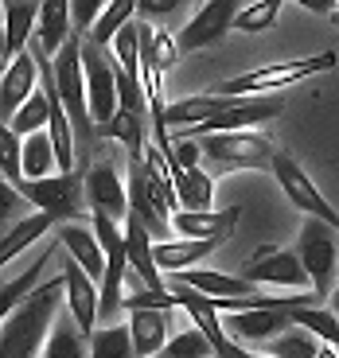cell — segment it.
I'll return each instance as SVG.
<instances>
[{
  "instance_id": "6da1fadb",
  "label": "cell",
  "mask_w": 339,
  "mask_h": 358,
  "mask_svg": "<svg viewBox=\"0 0 339 358\" xmlns=\"http://www.w3.org/2000/svg\"><path fill=\"white\" fill-rule=\"evenodd\" d=\"M63 292H67V277L59 273L51 285H39L16 312L4 315L0 358H43L47 339H51L55 323H59V300H63Z\"/></svg>"
},
{
  "instance_id": "7a4b0ae2",
  "label": "cell",
  "mask_w": 339,
  "mask_h": 358,
  "mask_svg": "<svg viewBox=\"0 0 339 358\" xmlns=\"http://www.w3.org/2000/svg\"><path fill=\"white\" fill-rule=\"evenodd\" d=\"M324 71H335V51H320V55H308V59H289V63H273V66H261V71L234 74L214 94H226V98H265V94L289 90L296 82L324 74Z\"/></svg>"
},
{
  "instance_id": "3957f363",
  "label": "cell",
  "mask_w": 339,
  "mask_h": 358,
  "mask_svg": "<svg viewBox=\"0 0 339 358\" xmlns=\"http://www.w3.org/2000/svg\"><path fill=\"white\" fill-rule=\"evenodd\" d=\"M203 148L211 176H226V171H273L277 148L273 141L258 133H214V136H195Z\"/></svg>"
},
{
  "instance_id": "277c9868",
  "label": "cell",
  "mask_w": 339,
  "mask_h": 358,
  "mask_svg": "<svg viewBox=\"0 0 339 358\" xmlns=\"http://www.w3.org/2000/svg\"><path fill=\"white\" fill-rule=\"evenodd\" d=\"M24 203H32L36 210L51 215L55 222H82L86 218V176L82 171H59L47 179H24L20 183Z\"/></svg>"
},
{
  "instance_id": "5b68a950",
  "label": "cell",
  "mask_w": 339,
  "mask_h": 358,
  "mask_svg": "<svg viewBox=\"0 0 339 358\" xmlns=\"http://www.w3.org/2000/svg\"><path fill=\"white\" fill-rule=\"evenodd\" d=\"M82 39L86 36H71L67 47L55 55V82H59V98H63L67 113H71L74 136L86 144H94L98 129L90 117V94H86V66H82Z\"/></svg>"
},
{
  "instance_id": "8992f818",
  "label": "cell",
  "mask_w": 339,
  "mask_h": 358,
  "mask_svg": "<svg viewBox=\"0 0 339 358\" xmlns=\"http://www.w3.org/2000/svg\"><path fill=\"white\" fill-rule=\"evenodd\" d=\"M296 253H300L304 268L312 277V296L316 300H331L335 273H339V230H331L320 218H304L300 238H296Z\"/></svg>"
},
{
  "instance_id": "52a82bcc",
  "label": "cell",
  "mask_w": 339,
  "mask_h": 358,
  "mask_svg": "<svg viewBox=\"0 0 339 358\" xmlns=\"http://www.w3.org/2000/svg\"><path fill=\"white\" fill-rule=\"evenodd\" d=\"M82 66H86V94H90V117L94 129L109 125L121 113V90H117V63L94 39H82Z\"/></svg>"
},
{
  "instance_id": "ba28073f",
  "label": "cell",
  "mask_w": 339,
  "mask_h": 358,
  "mask_svg": "<svg viewBox=\"0 0 339 358\" xmlns=\"http://www.w3.org/2000/svg\"><path fill=\"white\" fill-rule=\"evenodd\" d=\"M238 277H246L250 285H277V288H304V285H312V277H308L300 253L285 250V245H261V250H254L250 257L242 261Z\"/></svg>"
},
{
  "instance_id": "9c48e42d",
  "label": "cell",
  "mask_w": 339,
  "mask_h": 358,
  "mask_svg": "<svg viewBox=\"0 0 339 358\" xmlns=\"http://www.w3.org/2000/svg\"><path fill=\"white\" fill-rule=\"evenodd\" d=\"M273 176H277V183H281V191L293 199V206H300L308 218H320V222L331 226V230H339V210L320 195V187H316L308 176H304V168H300V164H296L289 152H277Z\"/></svg>"
},
{
  "instance_id": "30bf717a",
  "label": "cell",
  "mask_w": 339,
  "mask_h": 358,
  "mask_svg": "<svg viewBox=\"0 0 339 358\" xmlns=\"http://www.w3.org/2000/svg\"><path fill=\"white\" fill-rule=\"evenodd\" d=\"M238 0H207L203 8L195 12V16L188 20V24L179 27V55L188 51H203V47H214L219 39H226V31L234 27V20H238Z\"/></svg>"
},
{
  "instance_id": "8fae6325",
  "label": "cell",
  "mask_w": 339,
  "mask_h": 358,
  "mask_svg": "<svg viewBox=\"0 0 339 358\" xmlns=\"http://www.w3.org/2000/svg\"><path fill=\"white\" fill-rule=\"evenodd\" d=\"M82 176H86L90 215H109L113 222H125L133 206H129V187L117 176V164L113 160H98V164L90 160V168Z\"/></svg>"
},
{
  "instance_id": "7c38bea8",
  "label": "cell",
  "mask_w": 339,
  "mask_h": 358,
  "mask_svg": "<svg viewBox=\"0 0 339 358\" xmlns=\"http://www.w3.org/2000/svg\"><path fill=\"white\" fill-rule=\"evenodd\" d=\"M63 277H67V308H71L74 323L82 327V335L98 331V308H102V288H94L98 280L90 277L86 268L63 250Z\"/></svg>"
},
{
  "instance_id": "4fadbf2b",
  "label": "cell",
  "mask_w": 339,
  "mask_h": 358,
  "mask_svg": "<svg viewBox=\"0 0 339 358\" xmlns=\"http://www.w3.org/2000/svg\"><path fill=\"white\" fill-rule=\"evenodd\" d=\"M32 94H39V63L32 47L24 55H16L12 63H4V82H0V121L8 125L12 117L24 109V101H32Z\"/></svg>"
},
{
  "instance_id": "5bb4252c",
  "label": "cell",
  "mask_w": 339,
  "mask_h": 358,
  "mask_svg": "<svg viewBox=\"0 0 339 358\" xmlns=\"http://www.w3.org/2000/svg\"><path fill=\"white\" fill-rule=\"evenodd\" d=\"M281 113H285V98H273V94H265V98H242L234 109H226L223 117H214V121L191 129V133H195V136L238 133V129H254V125H261V121H273V117H281Z\"/></svg>"
},
{
  "instance_id": "9a60e30c",
  "label": "cell",
  "mask_w": 339,
  "mask_h": 358,
  "mask_svg": "<svg viewBox=\"0 0 339 358\" xmlns=\"http://www.w3.org/2000/svg\"><path fill=\"white\" fill-rule=\"evenodd\" d=\"M238 218H242L238 206H226V210H176L172 226L188 242H211V238H230Z\"/></svg>"
},
{
  "instance_id": "2e32d148",
  "label": "cell",
  "mask_w": 339,
  "mask_h": 358,
  "mask_svg": "<svg viewBox=\"0 0 339 358\" xmlns=\"http://www.w3.org/2000/svg\"><path fill=\"white\" fill-rule=\"evenodd\" d=\"M242 98H226V94H195V98H184V101H168L164 109V121L168 129H199L214 117H223L226 109H234Z\"/></svg>"
},
{
  "instance_id": "e0dca14e",
  "label": "cell",
  "mask_w": 339,
  "mask_h": 358,
  "mask_svg": "<svg viewBox=\"0 0 339 358\" xmlns=\"http://www.w3.org/2000/svg\"><path fill=\"white\" fill-rule=\"evenodd\" d=\"M39 0H4V63L32 47V27H39Z\"/></svg>"
},
{
  "instance_id": "ac0fdd59",
  "label": "cell",
  "mask_w": 339,
  "mask_h": 358,
  "mask_svg": "<svg viewBox=\"0 0 339 358\" xmlns=\"http://www.w3.org/2000/svg\"><path fill=\"white\" fill-rule=\"evenodd\" d=\"M223 327L238 339H277V335H285L293 327L289 312H273V308H261V312H230L223 320Z\"/></svg>"
},
{
  "instance_id": "d6986e66",
  "label": "cell",
  "mask_w": 339,
  "mask_h": 358,
  "mask_svg": "<svg viewBox=\"0 0 339 358\" xmlns=\"http://www.w3.org/2000/svg\"><path fill=\"white\" fill-rule=\"evenodd\" d=\"M59 242H63V250L71 253V257L78 261L98 285L106 280L109 261H106V250H102V242H98V234L94 230H86V226H59Z\"/></svg>"
},
{
  "instance_id": "ffe728a7",
  "label": "cell",
  "mask_w": 339,
  "mask_h": 358,
  "mask_svg": "<svg viewBox=\"0 0 339 358\" xmlns=\"http://www.w3.org/2000/svg\"><path fill=\"white\" fill-rule=\"evenodd\" d=\"M168 315L172 312H129V331H133V350L137 358H160L168 347Z\"/></svg>"
},
{
  "instance_id": "44dd1931",
  "label": "cell",
  "mask_w": 339,
  "mask_h": 358,
  "mask_svg": "<svg viewBox=\"0 0 339 358\" xmlns=\"http://www.w3.org/2000/svg\"><path fill=\"white\" fill-rule=\"evenodd\" d=\"M39 27H36V39L43 43V51L59 55L67 47V39L74 36V16H71V0H39Z\"/></svg>"
},
{
  "instance_id": "7402d4cb",
  "label": "cell",
  "mask_w": 339,
  "mask_h": 358,
  "mask_svg": "<svg viewBox=\"0 0 339 358\" xmlns=\"http://www.w3.org/2000/svg\"><path fill=\"white\" fill-rule=\"evenodd\" d=\"M172 285L195 288V292H203V296H230V300L258 296L246 277H226V273H211V268H188V273H172Z\"/></svg>"
},
{
  "instance_id": "603a6c76",
  "label": "cell",
  "mask_w": 339,
  "mask_h": 358,
  "mask_svg": "<svg viewBox=\"0 0 339 358\" xmlns=\"http://www.w3.org/2000/svg\"><path fill=\"white\" fill-rule=\"evenodd\" d=\"M172 183H176V199L179 210H211V195H214V179L203 168H184L172 164Z\"/></svg>"
},
{
  "instance_id": "cb8c5ba5",
  "label": "cell",
  "mask_w": 339,
  "mask_h": 358,
  "mask_svg": "<svg viewBox=\"0 0 339 358\" xmlns=\"http://www.w3.org/2000/svg\"><path fill=\"white\" fill-rule=\"evenodd\" d=\"M55 226H59V222H55L51 215H43V210H36V215H27V218H20V222H12L8 234H4V242H0V265H12V261H16L27 245L39 242L43 234H51Z\"/></svg>"
},
{
  "instance_id": "d4e9b609",
  "label": "cell",
  "mask_w": 339,
  "mask_h": 358,
  "mask_svg": "<svg viewBox=\"0 0 339 358\" xmlns=\"http://www.w3.org/2000/svg\"><path fill=\"white\" fill-rule=\"evenodd\" d=\"M59 250H63V242L47 245V250L39 253V257L32 261V265H27L24 273H20V277H12L8 285L0 288V320H4V315H8V312H16V308L24 304L27 296L36 292V288H32V285H36V280H39V273H43V265H47V261H51V257H55V253H59Z\"/></svg>"
},
{
  "instance_id": "484cf974",
  "label": "cell",
  "mask_w": 339,
  "mask_h": 358,
  "mask_svg": "<svg viewBox=\"0 0 339 358\" xmlns=\"http://www.w3.org/2000/svg\"><path fill=\"white\" fill-rule=\"evenodd\" d=\"M98 136L121 141V144H125V152H129V160H141V156H144V144H148V136H144V113L121 109V113L109 121V125H98Z\"/></svg>"
},
{
  "instance_id": "4316f807",
  "label": "cell",
  "mask_w": 339,
  "mask_h": 358,
  "mask_svg": "<svg viewBox=\"0 0 339 358\" xmlns=\"http://www.w3.org/2000/svg\"><path fill=\"white\" fill-rule=\"evenodd\" d=\"M43 358H90V339L82 335V327L74 323V315H63V320L55 323Z\"/></svg>"
},
{
  "instance_id": "83f0119b",
  "label": "cell",
  "mask_w": 339,
  "mask_h": 358,
  "mask_svg": "<svg viewBox=\"0 0 339 358\" xmlns=\"http://www.w3.org/2000/svg\"><path fill=\"white\" fill-rule=\"evenodd\" d=\"M59 168V156H55V141L51 133H32L24 141V179H47Z\"/></svg>"
},
{
  "instance_id": "f1b7e54d",
  "label": "cell",
  "mask_w": 339,
  "mask_h": 358,
  "mask_svg": "<svg viewBox=\"0 0 339 358\" xmlns=\"http://www.w3.org/2000/svg\"><path fill=\"white\" fill-rule=\"evenodd\" d=\"M90 358H137L133 331H129V327H121V323L98 327V331L90 335Z\"/></svg>"
},
{
  "instance_id": "f546056e",
  "label": "cell",
  "mask_w": 339,
  "mask_h": 358,
  "mask_svg": "<svg viewBox=\"0 0 339 358\" xmlns=\"http://www.w3.org/2000/svg\"><path fill=\"white\" fill-rule=\"evenodd\" d=\"M137 8H141V0H109V8L102 12V20L94 24V31H90V39H94L98 47L113 43V36H117V31L133 24Z\"/></svg>"
},
{
  "instance_id": "4dcf8cb0",
  "label": "cell",
  "mask_w": 339,
  "mask_h": 358,
  "mask_svg": "<svg viewBox=\"0 0 339 358\" xmlns=\"http://www.w3.org/2000/svg\"><path fill=\"white\" fill-rule=\"evenodd\" d=\"M320 350H324L320 335L304 331V327H296V323H293L285 335H277V339H273L269 355H273V358H320Z\"/></svg>"
},
{
  "instance_id": "1f68e13d",
  "label": "cell",
  "mask_w": 339,
  "mask_h": 358,
  "mask_svg": "<svg viewBox=\"0 0 339 358\" xmlns=\"http://www.w3.org/2000/svg\"><path fill=\"white\" fill-rule=\"evenodd\" d=\"M47 125H51V98H47L43 86H39V94H32V101H24V109L8 121V129L27 141L32 133H43Z\"/></svg>"
},
{
  "instance_id": "d6a6232c",
  "label": "cell",
  "mask_w": 339,
  "mask_h": 358,
  "mask_svg": "<svg viewBox=\"0 0 339 358\" xmlns=\"http://www.w3.org/2000/svg\"><path fill=\"white\" fill-rule=\"evenodd\" d=\"M289 320L296 323V327H304V331H312V335H320L328 347H335L339 350V320H335V312L331 308H296V312H289Z\"/></svg>"
},
{
  "instance_id": "836d02e7",
  "label": "cell",
  "mask_w": 339,
  "mask_h": 358,
  "mask_svg": "<svg viewBox=\"0 0 339 358\" xmlns=\"http://www.w3.org/2000/svg\"><path fill=\"white\" fill-rule=\"evenodd\" d=\"M0 152H4V164H0L4 183L20 187L24 183V136H16L8 125H0Z\"/></svg>"
},
{
  "instance_id": "e575fe53",
  "label": "cell",
  "mask_w": 339,
  "mask_h": 358,
  "mask_svg": "<svg viewBox=\"0 0 339 358\" xmlns=\"http://www.w3.org/2000/svg\"><path fill=\"white\" fill-rule=\"evenodd\" d=\"M277 12H281V0H254L250 8H242L234 27L246 31V36H258V31H269L277 24Z\"/></svg>"
},
{
  "instance_id": "d590c367",
  "label": "cell",
  "mask_w": 339,
  "mask_h": 358,
  "mask_svg": "<svg viewBox=\"0 0 339 358\" xmlns=\"http://www.w3.org/2000/svg\"><path fill=\"white\" fill-rule=\"evenodd\" d=\"M144 308H152V312H176L179 296L172 288H137V292L125 296V312H144Z\"/></svg>"
},
{
  "instance_id": "8d00e7d4",
  "label": "cell",
  "mask_w": 339,
  "mask_h": 358,
  "mask_svg": "<svg viewBox=\"0 0 339 358\" xmlns=\"http://www.w3.org/2000/svg\"><path fill=\"white\" fill-rule=\"evenodd\" d=\"M214 355V347H211V339H207L203 331H184V335H172L168 339V347H164V355L160 358H211Z\"/></svg>"
},
{
  "instance_id": "74e56055",
  "label": "cell",
  "mask_w": 339,
  "mask_h": 358,
  "mask_svg": "<svg viewBox=\"0 0 339 358\" xmlns=\"http://www.w3.org/2000/svg\"><path fill=\"white\" fill-rule=\"evenodd\" d=\"M109 8V0H71V16H74V36L94 31V24L102 20V12Z\"/></svg>"
},
{
  "instance_id": "f35d334b",
  "label": "cell",
  "mask_w": 339,
  "mask_h": 358,
  "mask_svg": "<svg viewBox=\"0 0 339 358\" xmlns=\"http://www.w3.org/2000/svg\"><path fill=\"white\" fill-rule=\"evenodd\" d=\"M191 0H141V8H137V16H141V24H168L172 16H176L179 8H188Z\"/></svg>"
},
{
  "instance_id": "ab89813d",
  "label": "cell",
  "mask_w": 339,
  "mask_h": 358,
  "mask_svg": "<svg viewBox=\"0 0 339 358\" xmlns=\"http://www.w3.org/2000/svg\"><path fill=\"white\" fill-rule=\"evenodd\" d=\"M300 8H308V12H320V16H331V12L339 8V0H296Z\"/></svg>"
},
{
  "instance_id": "60d3db41",
  "label": "cell",
  "mask_w": 339,
  "mask_h": 358,
  "mask_svg": "<svg viewBox=\"0 0 339 358\" xmlns=\"http://www.w3.org/2000/svg\"><path fill=\"white\" fill-rule=\"evenodd\" d=\"M328 308L335 312V320H339V285H335V292H331V300H328Z\"/></svg>"
},
{
  "instance_id": "b9f144b4",
  "label": "cell",
  "mask_w": 339,
  "mask_h": 358,
  "mask_svg": "<svg viewBox=\"0 0 339 358\" xmlns=\"http://www.w3.org/2000/svg\"><path fill=\"white\" fill-rule=\"evenodd\" d=\"M331 24H335V27H339V8H335V12H331Z\"/></svg>"
}]
</instances>
